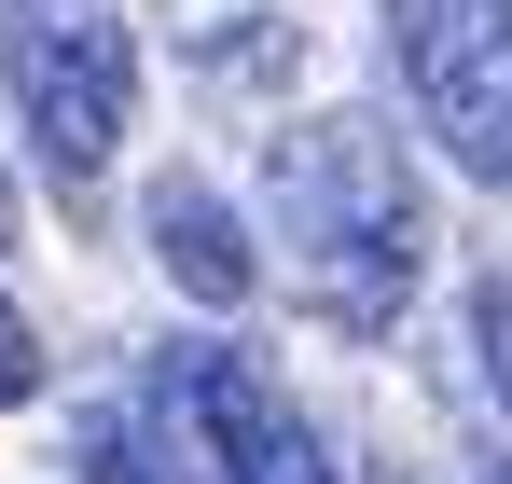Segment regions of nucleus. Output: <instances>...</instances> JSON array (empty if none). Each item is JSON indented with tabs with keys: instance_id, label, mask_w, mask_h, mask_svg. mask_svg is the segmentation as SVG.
Here are the masks:
<instances>
[{
	"instance_id": "obj_1",
	"label": "nucleus",
	"mask_w": 512,
	"mask_h": 484,
	"mask_svg": "<svg viewBox=\"0 0 512 484\" xmlns=\"http://www.w3.org/2000/svg\"><path fill=\"white\" fill-rule=\"evenodd\" d=\"M263 208H277V249H291V291L333 332H388L429 277V194L402 139L374 111H319L263 153Z\"/></svg>"
},
{
	"instance_id": "obj_2",
	"label": "nucleus",
	"mask_w": 512,
	"mask_h": 484,
	"mask_svg": "<svg viewBox=\"0 0 512 484\" xmlns=\"http://www.w3.org/2000/svg\"><path fill=\"white\" fill-rule=\"evenodd\" d=\"M0 83H14V111H28V139L56 180H97V166L125 153V28L84 14V0H0Z\"/></svg>"
},
{
	"instance_id": "obj_3",
	"label": "nucleus",
	"mask_w": 512,
	"mask_h": 484,
	"mask_svg": "<svg viewBox=\"0 0 512 484\" xmlns=\"http://www.w3.org/2000/svg\"><path fill=\"white\" fill-rule=\"evenodd\" d=\"M402 97L485 194H512V0H388Z\"/></svg>"
},
{
	"instance_id": "obj_4",
	"label": "nucleus",
	"mask_w": 512,
	"mask_h": 484,
	"mask_svg": "<svg viewBox=\"0 0 512 484\" xmlns=\"http://www.w3.org/2000/svg\"><path fill=\"white\" fill-rule=\"evenodd\" d=\"M153 402H167V429L222 484H333V443L291 415V388L263 374L250 346H167L153 360Z\"/></svg>"
},
{
	"instance_id": "obj_5",
	"label": "nucleus",
	"mask_w": 512,
	"mask_h": 484,
	"mask_svg": "<svg viewBox=\"0 0 512 484\" xmlns=\"http://www.w3.org/2000/svg\"><path fill=\"white\" fill-rule=\"evenodd\" d=\"M153 263H167L194 305H250V291H263V263H250V236H236V208H222L194 166H167V180H153Z\"/></svg>"
},
{
	"instance_id": "obj_6",
	"label": "nucleus",
	"mask_w": 512,
	"mask_h": 484,
	"mask_svg": "<svg viewBox=\"0 0 512 484\" xmlns=\"http://www.w3.org/2000/svg\"><path fill=\"white\" fill-rule=\"evenodd\" d=\"M70 443H84V471H97V484H222L208 457H194V443H180V429L153 443V429H139L125 402H97L84 429H70Z\"/></svg>"
},
{
	"instance_id": "obj_7",
	"label": "nucleus",
	"mask_w": 512,
	"mask_h": 484,
	"mask_svg": "<svg viewBox=\"0 0 512 484\" xmlns=\"http://www.w3.org/2000/svg\"><path fill=\"white\" fill-rule=\"evenodd\" d=\"M471 360H485V402L512 415V277H485V291H471Z\"/></svg>"
},
{
	"instance_id": "obj_8",
	"label": "nucleus",
	"mask_w": 512,
	"mask_h": 484,
	"mask_svg": "<svg viewBox=\"0 0 512 484\" xmlns=\"http://www.w3.org/2000/svg\"><path fill=\"white\" fill-rule=\"evenodd\" d=\"M28 388H42V346H28V319L0 305V402H28Z\"/></svg>"
},
{
	"instance_id": "obj_9",
	"label": "nucleus",
	"mask_w": 512,
	"mask_h": 484,
	"mask_svg": "<svg viewBox=\"0 0 512 484\" xmlns=\"http://www.w3.org/2000/svg\"><path fill=\"white\" fill-rule=\"evenodd\" d=\"M485 484H512V471H485Z\"/></svg>"
}]
</instances>
